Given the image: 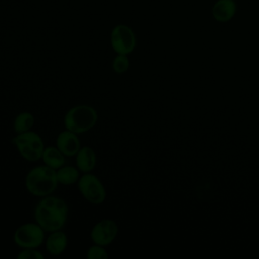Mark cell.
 <instances>
[{"label":"cell","instance_id":"1","mask_svg":"<svg viewBox=\"0 0 259 259\" xmlns=\"http://www.w3.org/2000/svg\"><path fill=\"white\" fill-rule=\"evenodd\" d=\"M69 214L67 202L58 196L48 195L41 197L33 210V218L45 232L51 233L62 230Z\"/></svg>","mask_w":259,"mask_h":259},{"label":"cell","instance_id":"15","mask_svg":"<svg viewBox=\"0 0 259 259\" xmlns=\"http://www.w3.org/2000/svg\"><path fill=\"white\" fill-rule=\"evenodd\" d=\"M34 124V117L28 111H21L13 120V130L16 134H22L32 128Z\"/></svg>","mask_w":259,"mask_h":259},{"label":"cell","instance_id":"4","mask_svg":"<svg viewBox=\"0 0 259 259\" xmlns=\"http://www.w3.org/2000/svg\"><path fill=\"white\" fill-rule=\"evenodd\" d=\"M19 155L28 162H36L41 160L45 144L41 137L35 132L28 131L22 134H16L12 139Z\"/></svg>","mask_w":259,"mask_h":259},{"label":"cell","instance_id":"11","mask_svg":"<svg viewBox=\"0 0 259 259\" xmlns=\"http://www.w3.org/2000/svg\"><path fill=\"white\" fill-rule=\"evenodd\" d=\"M46 249L50 255L58 256L64 253L68 247V236L62 230L51 232L46 239Z\"/></svg>","mask_w":259,"mask_h":259},{"label":"cell","instance_id":"16","mask_svg":"<svg viewBox=\"0 0 259 259\" xmlns=\"http://www.w3.org/2000/svg\"><path fill=\"white\" fill-rule=\"evenodd\" d=\"M111 67L113 72L116 74L121 75L125 73L130 68V60L127 58V55L116 54V56L112 60Z\"/></svg>","mask_w":259,"mask_h":259},{"label":"cell","instance_id":"6","mask_svg":"<svg viewBox=\"0 0 259 259\" xmlns=\"http://www.w3.org/2000/svg\"><path fill=\"white\" fill-rule=\"evenodd\" d=\"M77 187L81 195L91 204H101L106 198V191L102 182L96 175L90 172L84 173L79 178Z\"/></svg>","mask_w":259,"mask_h":259},{"label":"cell","instance_id":"3","mask_svg":"<svg viewBox=\"0 0 259 259\" xmlns=\"http://www.w3.org/2000/svg\"><path fill=\"white\" fill-rule=\"evenodd\" d=\"M96 109L87 104H78L71 107L64 116L65 128L77 135L89 132L97 122Z\"/></svg>","mask_w":259,"mask_h":259},{"label":"cell","instance_id":"2","mask_svg":"<svg viewBox=\"0 0 259 259\" xmlns=\"http://www.w3.org/2000/svg\"><path fill=\"white\" fill-rule=\"evenodd\" d=\"M56 170L44 165L30 169L24 179L25 189L33 196L45 197L52 194L58 187Z\"/></svg>","mask_w":259,"mask_h":259},{"label":"cell","instance_id":"14","mask_svg":"<svg viewBox=\"0 0 259 259\" xmlns=\"http://www.w3.org/2000/svg\"><path fill=\"white\" fill-rule=\"evenodd\" d=\"M57 179L60 184L63 185H71L76 183L79 178V169L74 166H62L58 170H56Z\"/></svg>","mask_w":259,"mask_h":259},{"label":"cell","instance_id":"13","mask_svg":"<svg viewBox=\"0 0 259 259\" xmlns=\"http://www.w3.org/2000/svg\"><path fill=\"white\" fill-rule=\"evenodd\" d=\"M66 157L64 154L56 147L53 146H48L45 147L42 155H41V160L44 164L54 170H58L62 166L65 165L66 162Z\"/></svg>","mask_w":259,"mask_h":259},{"label":"cell","instance_id":"18","mask_svg":"<svg viewBox=\"0 0 259 259\" xmlns=\"http://www.w3.org/2000/svg\"><path fill=\"white\" fill-rule=\"evenodd\" d=\"M17 259H44V254L37 248L21 249L17 254Z\"/></svg>","mask_w":259,"mask_h":259},{"label":"cell","instance_id":"17","mask_svg":"<svg viewBox=\"0 0 259 259\" xmlns=\"http://www.w3.org/2000/svg\"><path fill=\"white\" fill-rule=\"evenodd\" d=\"M86 257L88 259H106L108 257V253L103 246L94 244L88 248Z\"/></svg>","mask_w":259,"mask_h":259},{"label":"cell","instance_id":"10","mask_svg":"<svg viewBox=\"0 0 259 259\" xmlns=\"http://www.w3.org/2000/svg\"><path fill=\"white\" fill-rule=\"evenodd\" d=\"M236 0H217L211 7L212 18L221 23L228 22L237 13Z\"/></svg>","mask_w":259,"mask_h":259},{"label":"cell","instance_id":"8","mask_svg":"<svg viewBox=\"0 0 259 259\" xmlns=\"http://www.w3.org/2000/svg\"><path fill=\"white\" fill-rule=\"evenodd\" d=\"M118 226L111 219H103L96 223L90 231V239L94 244L106 247L116 238Z\"/></svg>","mask_w":259,"mask_h":259},{"label":"cell","instance_id":"12","mask_svg":"<svg viewBox=\"0 0 259 259\" xmlns=\"http://www.w3.org/2000/svg\"><path fill=\"white\" fill-rule=\"evenodd\" d=\"M75 157H76V166L79 169V171L83 173H88L95 168L97 158H96L95 151L91 147L89 146L81 147Z\"/></svg>","mask_w":259,"mask_h":259},{"label":"cell","instance_id":"5","mask_svg":"<svg viewBox=\"0 0 259 259\" xmlns=\"http://www.w3.org/2000/svg\"><path fill=\"white\" fill-rule=\"evenodd\" d=\"M45 231L37 223H26L13 233V242L21 249L38 248L45 241Z\"/></svg>","mask_w":259,"mask_h":259},{"label":"cell","instance_id":"9","mask_svg":"<svg viewBox=\"0 0 259 259\" xmlns=\"http://www.w3.org/2000/svg\"><path fill=\"white\" fill-rule=\"evenodd\" d=\"M56 146L65 157H74L80 150L81 143L77 134L65 130L58 135Z\"/></svg>","mask_w":259,"mask_h":259},{"label":"cell","instance_id":"7","mask_svg":"<svg viewBox=\"0 0 259 259\" xmlns=\"http://www.w3.org/2000/svg\"><path fill=\"white\" fill-rule=\"evenodd\" d=\"M110 45L116 54L130 55L137 46V37L128 25L117 24L110 32Z\"/></svg>","mask_w":259,"mask_h":259}]
</instances>
